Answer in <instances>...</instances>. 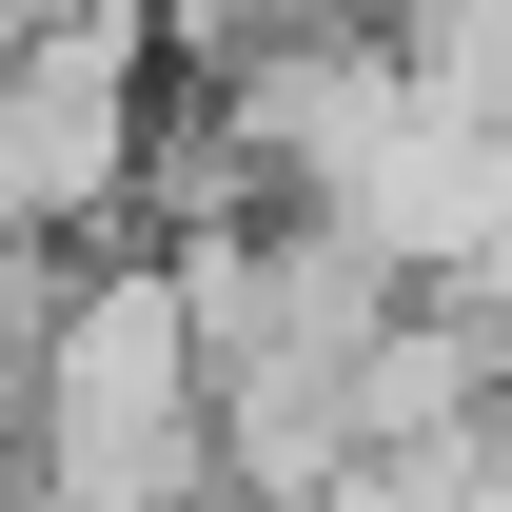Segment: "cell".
Masks as SVG:
<instances>
[{
    "label": "cell",
    "mask_w": 512,
    "mask_h": 512,
    "mask_svg": "<svg viewBox=\"0 0 512 512\" xmlns=\"http://www.w3.org/2000/svg\"><path fill=\"white\" fill-rule=\"evenodd\" d=\"M40 20H99V0H0V40H40Z\"/></svg>",
    "instance_id": "cell-1"
}]
</instances>
